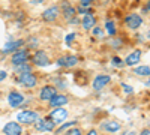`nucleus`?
Returning a JSON list of instances; mask_svg holds the SVG:
<instances>
[{
  "instance_id": "10",
  "label": "nucleus",
  "mask_w": 150,
  "mask_h": 135,
  "mask_svg": "<svg viewBox=\"0 0 150 135\" xmlns=\"http://www.w3.org/2000/svg\"><path fill=\"white\" fill-rule=\"evenodd\" d=\"M110 81H111L110 75H105V74H102V75H98V77L93 80L92 86H93V89H95V90H102Z\"/></svg>"
},
{
  "instance_id": "1",
  "label": "nucleus",
  "mask_w": 150,
  "mask_h": 135,
  "mask_svg": "<svg viewBox=\"0 0 150 135\" xmlns=\"http://www.w3.org/2000/svg\"><path fill=\"white\" fill-rule=\"evenodd\" d=\"M38 119H39V114H38L36 111H30V110H27V111H21L17 116V120L20 122V123H23V125H32Z\"/></svg>"
},
{
  "instance_id": "20",
  "label": "nucleus",
  "mask_w": 150,
  "mask_h": 135,
  "mask_svg": "<svg viewBox=\"0 0 150 135\" xmlns=\"http://www.w3.org/2000/svg\"><path fill=\"white\" fill-rule=\"evenodd\" d=\"M134 74L140 77H150V66H138L134 69Z\"/></svg>"
},
{
  "instance_id": "25",
  "label": "nucleus",
  "mask_w": 150,
  "mask_h": 135,
  "mask_svg": "<svg viewBox=\"0 0 150 135\" xmlns=\"http://www.w3.org/2000/svg\"><path fill=\"white\" fill-rule=\"evenodd\" d=\"M112 65L114 66H123V60L120 57H112Z\"/></svg>"
},
{
  "instance_id": "12",
  "label": "nucleus",
  "mask_w": 150,
  "mask_h": 135,
  "mask_svg": "<svg viewBox=\"0 0 150 135\" xmlns=\"http://www.w3.org/2000/svg\"><path fill=\"white\" fill-rule=\"evenodd\" d=\"M23 44H24V41H21V39H17V41H9V42H8V44L3 47L2 53H3V54L15 53L17 50H20V48L23 47Z\"/></svg>"
},
{
  "instance_id": "17",
  "label": "nucleus",
  "mask_w": 150,
  "mask_h": 135,
  "mask_svg": "<svg viewBox=\"0 0 150 135\" xmlns=\"http://www.w3.org/2000/svg\"><path fill=\"white\" fill-rule=\"evenodd\" d=\"M54 95H56V89L53 87V86H45L39 93V98L42 101H50Z\"/></svg>"
},
{
  "instance_id": "5",
  "label": "nucleus",
  "mask_w": 150,
  "mask_h": 135,
  "mask_svg": "<svg viewBox=\"0 0 150 135\" xmlns=\"http://www.w3.org/2000/svg\"><path fill=\"white\" fill-rule=\"evenodd\" d=\"M33 65L41 66V68L50 65V57L47 56V53L44 50H39V51L35 53V56H33Z\"/></svg>"
},
{
  "instance_id": "29",
  "label": "nucleus",
  "mask_w": 150,
  "mask_h": 135,
  "mask_svg": "<svg viewBox=\"0 0 150 135\" xmlns=\"http://www.w3.org/2000/svg\"><path fill=\"white\" fill-rule=\"evenodd\" d=\"M74 38H75V33H69V35L66 36V44L69 45V44H71V41H74Z\"/></svg>"
},
{
  "instance_id": "6",
  "label": "nucleus",
  "mask_w": 150,
  "mask_h": 135,
  "mask_svg": "<svg viewBox=\"0 0 150 135\" xmlns=\"http://www.w3.org/2000/svg\"><path fill=\"white\" fill-rule=\"evenodd\" d=\"M125 24L129 27V29H132V30H137L141 24H143V18L138 15V14H129L126 18H125Z\"/></svg>"
},
{
  "instance_id": "9",
  "label": "nucleus",
  "mask_w": 150,
  "mask_h": 135,
  "mask_svg": "<svg viewBox=\"0 0 150 135\" xmlns=\"http://www.w3.org/2000/svg\"><path fill=\"white\" fill-rule=\"evenodd\" d=\"M62 14H63V17L66 20H72L75 15H77V9H75L69 2L63 0V2H62Z\"/></svg>"
},
{
  "instance_id": "32",
  "label": "nucleus",
  "mask_w": 150,
  "mask_h": 135,
  "mask_svg": "<svg viewBox=\"0 0 150 135\" xmlns=\"http://www.w3.org/2000/svg\"><path fill=\"white\" fill-rule=\"evenodd\" d=\"M147 11H150V2L147 3V6H146V9H144V12H147Z\"/></svg>"
},
{
  "instance_id": "28",
  "label": "nucleus",
  "mask_w": 150,
  "mask_h": 135,
  "mask_svg": "<svg viewBox=\"0 0 150 135\" xmlns=\"http://www.w3.org/2000/svg\"><path fill=\"white\" fill-rule=\"evenodd\" d=\"M6 77H8V74H6V71H3V69H0V83H2V81H5V80H6Z\"/></svg>"
},
{
  "instance_id": "14",
  "label": "nucleus",
  "mask_w": 150,
  "mask_h": 135,
  "mask_svg": "<svg viewBox=\"0 0 150 135\" xmlns=\"http://www.w3.org/2000/svg\"><path fill=\"white\" fill-rule=\"evenodd\" d=\"M78 63V59L75 56H65V57H60L57 60V65L59 66H65V68H72Z\"/></svg>"
},
{
  "instance_id": "22",
  "label": "nucleus",
  "mask_w": 150,
  "mask_h": 135,
  "mask_svg": "<svg viewBox=\"0 0 150 135\" xmlns=\"http://www.w3.org/2000/svg\"><path fill=\"white\" fill-rule=\"evenodd\" d=\"M15 69H17V72H20V74H23V72H30V71H32V68L27 65V62H26V63H21V65H17Z\"/></svg>"
},
{
  "instance_id": "24",
  "label": "nucleus",
  "mask_w": 150,
  "mask_h": 135,
  "mask_svg": "<svg viewBox=\"0 0 150 135\" xmlns=\"http://www.w3.org/2000/svg\"><path fill=\"white\" fill-rule=\"evenodd\" d=\"M66 134H69V135H81V129H78V128H71V129H68V132Z\"/></svg>"
},
{
  "instance_id": "7",
  "label": "nucleus",
  "mask_w": 150,
  "mask_h": 135,
  "mask_svg": "<svg viewBox=\"0 0 150 135\" xmlns=\"http://www.w3.org/2000/svg\"><path fill=\"white\" fill-rule=\"evenodd\" d=\"M29 59V50H17L14 54H12V65H21V63H26Z\"/></svg>"
},
{
  "instance_id": "16",
  "label": "nucleus",
  "mask_w": 150,
  "mask_h": 135,
  "mask_svg": "<svg viewBox=\"0 0 150 135\" xmlns=\"http://www.w3.org/2000/svg\"><path fill=\"white\" fill-rule=\"evenodd\" d=\"M48 102H50V105H51V107H63V105L68 104V98L65 95H57L56 93Z\"/></svg>"
},
{
  "instance_id": "2",
  "label": "nucleus",
  "mask_w": 150,
  "mask_h": 135,
  "mask_svg": "<svg viewBox=\"0 0 150 135\" xmlns=\"http://www.w3.org/2000/svg\"><path fill=\"white\" fill-rule=\"evenodd\" d=\"M17 83L21 84L23 87L32 89V87L36 86V77L32 74V71L30 72H23V74H20V77L17 78Z\"/></svg>"
},
{
  "instance_id": "21",
  "label": "nucleus",
  "mask_w": 150,
  "mask_h": 135,
  "mask_svg": "<svg viewBox=\"0 0 150 135\" xmlns=\"http://www.w3.org/2000/svg\"><path fill=\"white\" fill-rule=\"evenodd\" d=\"M105 29H107L108 35H111V36L116 35V26H114V23H112V21H107L105 23Z\"/></svg>"
},
{
  "instance_id": "31",
  "label": "nucleus",
  "mask_w": 150,
  "mask_h": 135,
  "mask_svg": "<svg viewBox=\"0 0 150 135\" xmlns=\"http://www.w3.org/2000/svg\"><path fill=\"white\" fill-rule=\"evenodd\" d=\"M141 134H143V135H150V131H147V129H146V131H143Z\"/></svg>"
},
{
  "instance_id": "23",
  "label": "nucleus",
  "mask_w": 150,
  "mask_h": 135,
  "mask_svg": "<svg viewBox=\"0 0 150 135\" xmlns=\"http://www.w3.org/2000/svg\"><path fill=\"white\" fill-rule=\"evenodd\" d=\"M72 126H75V122H68V123H65V125H62L56 132L57 134H62V132H65V131H68V129H71Z\"/></svg>"
},
{
  "instance_id": "13",
  "label": "nucleus",
  "mask_w": 150,
  "mask_h": 135,
  "mask_svg": "<svg viewBox=\"0 0 150 135\" xmlns=\"http://www.w3.org/2000/svg\"><path fill=\"white\" fill-rule=\"evenodd\" d=\"M8 102L11 107H20L23 102H24V96L20 93V92H11L9 96H8Z\"/></svg>"
},
{
  "instance_id": "3",
  "label": "nucleus",
  "mask_w": 150,
  "mask_h": 135,
  "mask_svg": "<svg viewBox=\"0 0 150 135\" xmlns=\"http://www.w3.org/2000/svg\"><path fill=\"white\" fill-rule=\"evenodd\" d=\"M35 129L39 131V132H51V131L56 129V122H53L51 119H42V120L38 119Z\"/></svg>"
},
{
  "instance_id": "33",
  "label": "nucleus",
  "mask_w": 150,
  "mask_h": 135,
  "mask_svg": "<svg viewBox=\"0 0 150 135\" xmlns=\"http://www.w3.org/2000/svg\"><path fill=\"white\" fill-rule=\"evenodd\" d=\"M146 86H150V80H149V81H147V83H146Z\"/></svg>"
},
{
  "instance_id": "4",
  "label": "nucleus",
  "mask_w": 150,
  "mask_h": 135,
  "mask_svg": "<svg viewBox=\"0 0 150 135\" xmlns=\"http://www.w3.org/2000/svg\"><path fill=\"white\" fill-rule=\"evenodd\" d=\"M66 117H68V111L65 108H62V107H56V110H53V111L50 113V119H51L53 122H56V123L65 122Z\"/></svg>"
},
{
  "instance_id": "11",
  "label": "nucleus",
  "mask_w": 150,
  "mask_h": 135,
  "mask_svg": "<svg viewBox=\"0 0 150 135\" xmlns=\"http://www.w3.org/2000/svg\"><path fill=\"white\" fill-rule=\"evenodd\" d=\"M3 132L6 135H20L23 132V128H21L20 123H17V122H9V123L5 125Z\"/></svg>"
},
{
  "instance_id": "8",
  "label": "nucleus",
  "mask_w": 150,
  "mask_h": 135,
  "mask_svg": "<svg viewBox=\"0 0 150 135\" xmlns=\"http://www.w3.org/2000/svg\"><path fill=\"white\" fill-rule=\"evenodd\" d=\"M59 14H60V9H59V6H51V8H48V9H45V11H44L42 18H44V21L53 23L54 20H57Z\"/></svg>"
},
{
  "instance_id": "19",
  "label": "nucleus",
  "mask_w": 150,
  "mask_h": 135,
  "mask_svg": "<svg viewBox=\"0 0 150 135\" xmlns=\"http://www.w3.org/2000/svg\"><path fill=\"white\" fill-rule=\"evenodd\" d=\"M102 128L108 132H117V131H120V123L119 122H114V120H110L102 125Z\"/></svg>"
},
{
  "instance_id": "15",
  "label": "nucleus",
  "mask_w": 150,
  "mask_h": 135,
  "mask_svg": "<svg viewBox=\"0 0 150 135\" xmlns=\"http://www.w3.org/2000/svg\"><path fill=\"white\" fill-rule=\"evenodd\" d=\"M141 60V50H134L128 57H126V60H125V63H126L128 66H134V65H137Z\"/></svg>"
},
{
  "instance_id": "27",
  "label": "nucleus",
  "mask_w": 150,
  "mask_h": 135,
  "mask_svg": "<svg viewBox=\"0 0 150 135\" xmlns=\"http://www.w3.org/2000/svg\"><path fill=\"white\" fill-rule=\"evenodd\" d=\"M93 2H96V0H80V3H81L83 6H90Z\"/></svg>"
},
{
  "instance_id": "18",
  "label": "nucleus",
  "mask_w": 150,
  "mask_h": 135,
  "mask_svg": "<svg viewBox=\"0 0 150 135\" xmlns=\"http://www.w3.org/2000/svg\"><path fill=\"white\" fill-rule=\"evenodd\" d=\"M81 26H83L86 30H92V29L96 26V20H95V17H93L92 14L84 15V18H83V21H81Z\"/></svg>"
},
{
  "instance_id": "26",
  "label": "nucleus",
  "mask_w": 150,
  "mask_h": 135,
  "mask_svg": "<svg viewBox=\"0 0 150 135\" xmlns=\"http://www.w3.org/2000/svg\"><path fill=\"white\" fill-rule=\"evenodd\" d=\"M92 32H93V35H95V36H99V38H102V36H104L102 30L99 29V27H93V29H92Z\"/></svg>"
},
{
  "instance_id": "30",
  "label": "nucleus",
  "mask_w": 150,
  "mask_h": 135,
  "mask_svg": "<svg viewBox=\"0 0 150 135\" xmlns=\"http://www.w3.org/2000/svg\"><path fill=\"white\" fill-rule=\"evenodd\" d=\"M122 86H123V90L126 92V93H132V92H134V89H132V87H129L128 84H122Z\"/></svg>"
}]
</instances>
